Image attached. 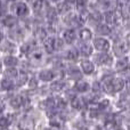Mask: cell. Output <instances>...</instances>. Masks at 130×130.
Returning a JSON list of instances; mask_svg holds the SVG:
<instances>
[{"mask_svg":"<svg viewBox=\"0 0 130 130\" xmlns=\"http://www.w3.org/2000/svg\"><path fill=\"white\" fill-rule=\"evenodd\" d=\"M10 11L16 17H25L29 15V7L23 1H14L10 5Z\"/></svg>","mask_w":130,"mask_h":130,"instance_id":"1","label":"cell"},{"mask_svg":"<svg viewBox=\"0 0 130 130\" xmlns=\"http://www.w3.org/2000/svg\"><path fill=\"white\" fill-rule=\"evenodd\" d=\"M113 50H114V54L118 57H122L129 50V42L124 39H119V40L115 41Z\"/></svg>","mask_w":130,"mask_h":130,"instance_id":"2","label":"cell"},{"mask_svg":"<svg viewBox=\"0 0 130 130\" xmlns=\"http://www.w3.org/2000/svg\"><path fill=\"white\" fill-rule=\"evenodd\" d=\"M9 104L13 108H21L22 106H26L29 104V98L25 96H21V95H15L10 98Z\"/></svg>","mask_w":130,"mask_h":130,"instance_id":"3","label":"cell"},{"mask_svg":"<svg viewBox=\"0 0 130 130\" xmlns=\"http://www.w3.org/2000/svg\"><path fill=\"white\" fill-rule=\"evenodd\" d=\"M18 24V20L16 16H14L13 14H7L5 17L1 18V25L7 29L11 30L14 27H16Z\"/></svg>","mask_w":130,"mask_h":130,"instance_id":"4","label":"cell"},{"mask_svg":"<svg viewBox=\"0 0 130 130\" xmlns=\"http://www.w3.org/2000/svg\"><path fill=\"white\" fill-rule=\"evenodd\" d=\"M16 46L13 41L10 40H2V42L0 43V52L7 53L8 55H13V53H15Z\"/></svg>","mask_w":130,"mask_h":130,"instance_id":"5","label":"cell"},{"mask_svg":"<svg viewBox=\"0 0 130 130\" xmlns=\"http://www.w3.org/2000/svg\"><path fill=\"white\" fill-rule=\"evenodd\" d=\"M94 47L99 52H107L110 49V42L104 38H96L94 41Z\"/></svg>","mask_w":130,"mask_h":130,"instance_id":"6","label":"cell"},{"mask_svg":"<svg viewBox=\"0 0 130 130\" xmlns=\"http://www.w3.org/2000/svg\"><path fill=\"white\" fill-rule=\"evenodd\" d=\"M1 63L5 65L6 67H16L18 65V58L14 55H6L4 57V59L1 61Z\"/></svg>","mask_w":130,"mask_h":130,"instance_id":"7","label":"cell"},{"mask_svg":"<svg viewBox=\"0 0 130 130\" xmlns=\"http://www.w3.org/2000/svg\"><path fill=\"white\" fill-rule=\"evenodd\" d=\"M40 107L43 108L46 112H50V111L56 110V107H55V98H53V97L46 98L45 101L40 104Z\"/></svg>","mask_w":130,"mask_h":130,"instance_id":"8","label":"cell"},{"mask_svg":"<svg viewBox=\"0 0 130 130\" xmlns=\"http://www.w3.org/2000/svg\"><path fill=\"white\" fill-rule=\"evenodd\" d=\"M29 81V75L25 71H18V75L15 79V87H22Z\"/></svg>","mask_w":130,"mask_h":130,"instance_id":"9","label":"cell"},{"mask_svg":"<svg viewBox=\"0 0 130 130\" xmlns=\"http://www.w3.org/2000/svg\"><path fill=\"white\" fill-rule=\"evenodd\" d=\"M15 88V81L9 80V79H1L0 80V89L4 91H10Z\"/></svg>","mask_w":130,"mask_h":130,"instance_id":"10","label":"cell"},{"mask_svg":"<svg viewBox=\"0 0 130 130\" xmlns=\"http://www.w3.org/2000/svg\"><path fill=\"white\" fill-rule=\"evenodd\" d=\"M9 37H10L14 41H18L24 37V31H23V29H21V27L17 25L16 27H14V29L10 30V32H9Z\"/></svg>","mask_w":130,"mask_h":130,"instance_id":"11","label":"cell"},{"mask_svg":"<svg viewBox=\"0 0 130 130\" xmlns=\"http://www.w3.org/2000/svg\"><path fill=\"white\" fill-rule=\"evenodd\" d=\"M33 127H34L33 120H31L30 118L22 119L20 124H18V129L20 130H33Z\"/></svg>","mask_w":130,"mask_h":130,"instance_id":"12","label":"cell"},{"mask_svg":"<svg viewBox=\"0 0 130 130\" xmlns=\"http://www.w3.org/2000/svg\"><path fill=\"white\" fill-rule=\"evenodd\" d=\"M17 75H18V70L16 67H7L4 71V78L9 79V80L15 81Z\"/></svg>","mask_w":130,"mask_h":130,"instance_id":"13","label":"cell"},{"mask_svg":"<svg viewBox=\"0 0 130 130\" xmlns=\"http://www.w3.org/2000/svg\"><path fill=\"white\" fill-rule=\"evenodd\" d=\"M113 59H112V56L108 55L107 53H103V54L98 55L96 57V62H98L99 64H103V65H111L113 63Z\"/></svg>","mask_w":130,"mask_h":130,"instance_id":"14","label":"cell"},{"mask_svg":"<svg viewBox=\"0 0 130 130\" xmlns=\"http://www.w3.org/2000/svg\"><path fill=\"white\" fill-rule=\"evenodd\" d=\"M55 78V72L50 70H42L39 73V79L42 81H52Z\"/></svg>","mask_w":130,"mask_h":130,"instance_id":"15","label":"cell"},{"mask_svg":"<svg viewBox=\"0 0 130 130\" xmlns=\"http://www.w3.org/2000/svg\"><path fill=\"white\" fill-rule=\"evenodd\" d=\"M43 47L47 53H49V54L53 53L55 50V38H52V37L46 38L43 40Z\"/></svg>","mask_w":130,"mask_h":130,"instance_id":"16","label":"cell"},{"mask_svg":"<svg viewBox=\"0 0 130 130\" xmlns=\"http://www.w3.org/2000/svg\"><path fill=\"white\" fill-rule=\"evenodd\" d=\"M112 88H113V91H114V92L121 91V90L124 88V81H123V79H121V78L112 79Z\"/></svg>","mask_w":130,"mask_h":130,"instance_id":"17","label":"cell"},{"mask_svg":"<svg viewBox=\"0 0 130 130\" xmlns=\"http://www.w3.org/2000/svg\"><path fill=\"white\" fill-rule=\"evenodd\" d=\"M80 66H81V70H82V72L85 74H91L95 70L94 64H92L90 61H82L80 64Z\"/></svg>","mask_w":130,"mask_h":130,"instance_id":"18","label":"cell"},{"mask_svg":"<svg viewBox=\"0 0 130 130\" xmlns=\"http://www.w3.org/2000/svg\"><path fill=\"white\" fill-rule=\"evenodd\" d=\"M64 22L66 23L67 25H73V26H78L79 22H80V20H79V17L76 15H74V14H67L66 16L64 17Z\"/></svg>","mask_w":130,"mask_h":130,"instance_id":"19","label":"cell"},{"mask_svg":"<svg viewBox=\"0 0 130 130\" xmlns=\"http://www.w3.org/2000/svg\"><path fill=\"white\" fill-rule=\"evenodd\" d=\"M130 66L129 64V59L128 58H120L119 61L115 64V67H117V71L119 72H123L126 70H128V67Z\"/></svg>","mask_w":130,"mask_h":130,"instance_id":"20","label":"cell"},{"mask_svg":"<svg viewBox=\"0 0 130 130\" xmlns=\"http://www.w3.org/2000/svg\"><path fill=\"white\" fill-rule=\"evenodd\" d=\"M85 105H86V103H85V101H83V98H81V97L75 96L71 101V106L74 108V110H82Z\"/></svg>","mask_w":130,"mask_h":130,"instance_id":"21","label":"cell"},{"mask_svg":"<svg viewBox=\"0 0 130 130\" xmlns=\"http://www.w3.org/2000/svg\"><path fill=\"white\" fill-rule=\"evenodd\" d=\"M79 52H80V54L82 55V56H89V55H91L92 53V47L90 45H88V43H82V45H80V47H79Z\"/></svg>","mask_w":130,"mask_h":130,"instance_id":"22","label":"cell"},{"mask_svg":"<svg viewBox=\"0 0 130 130\" xmlns=\"http://www.w3.org/2000/svg\"><path fill=\"white\" fill-rule=\"evenodd\" d=\"M74 88H75V91L86 92V91H88V89H89V85L83 80H79V81H76L75 87Z\"/></svg>","mask_w":130,"mask_h":130,"instance_id":"23","label":"cell"},{"mask_svg":"<svg viewBox=\"0 0 130 130\" xmlns=\"http://www.w3.org/2000/svg\"><path fill=\"white\" fill-rule=\"evenodd\" d=\"M96 32L101 36H107V34H111V30L108 27V25L106 24H98L96 26Z\"/></svg>","mask_w":130,"mask_h":130,"instance_id":"24","label":"cell"},{"mask_svg":"<svg viewBox=\"0 0 130 130\" xmlns=\"http://www.w3.org/2000/svg\"><path fill=\"white\" fill-rule=\"evenodd\" d=\"M65 86H66L65 81H63V80H57V81H55V82L52 83V86H50V89H52L53 91H61V90H63L64 88H65Z\"/></svg>","mask_w":130,"mask_h":130,"instance_id":"25","label":"cell"},{"mask_svg":"<svg viewBox=\"0 0 130 130\" xmlns=\"http://www.w3.org/2000/svg\"><path fill=\"white\" fill-rule=\"evenodd\" d=\"M102 88H103L106 92H108V94H113L114 91H113V88H112V79L111 78H105L104 79Z\"/></svg>","mask_w":130,"mask_h":130,"instance_id":"26","label":"cell"},{"mask_svg":"<svg viewBox=\"0 0 130 130\" xmlns=\"http://www.w3.org/2000/svg\"><path fill=\"white\" fill-rule=\"evenodd\" d=\"M75 38H76V36H75V32H74L73 30H67V31L64 32V40L66 41L67 43L74 42Z\"/></svg>","mask_w":130,"mask_h":130,"instance_id":"27","label":"cell"},{"mask_svg":"<svg viewBox=\"0 0 130 130\" xmlns=\"http://www.w3.org/2000/svg\"><path fill=\"white\" fill-rule=\"evenodd\" d=\"M47 20L49 22V24H54L55 22L57 21V11L53 8H49L47 11Z\"/></svg>","mask_w":130,"mask_h":130,"instance_id":"28","label":"cell"},{"mask_svg":"<svg viewBox=\"0 0 130 130\" xmlns=\"http://www.w3.org/2000/svg\"><path fill=\"white\" fill-rule=\"evenodd\" d=\"M79 37H80V39L82 41H89L90 39H91L92 34H91V32H90V30L82 29L80 32H79Z\"/></svg>","mask_w":130,"mask_h":130,"instance_id":"29","label":"cell"},{"mask_svg":"<svg viewBox=\"0 0 130 130\" xmlns=\"http://www.w3.org/2000/svg\"><path fill=\"white\" fill-rule=\"evenodd\" d=\"M34 37H36L38 40L43 41L46 39V37H47V32H46V30L42 29V27H38V29L34 31Z\"/></svg>","mask_w":130,"mask_h":130,"instance_id":"30","label":"cell"},{"mask_svg":"<svg viewBox=\"0 0 130 130\" xmlns=\"http://www.w3.org/2000/svg\"><path fill=\"white\" fill-rule=\"evenodd\" d=\"M69 75L71 79H73V80H80L81 79V73L80 71H79V69H76V67H72V69L69 70Z\"/></svg>","mask_w":130,"mask_h":130,"instance_id":"31","label":"cell"},{"mask_svg":"<svg viewBox=\"0 0 130 130\" xmlns=\"http://www.w3.org/2000/svg\"><path fill=\"white\" fill-rule=\"evenodd\" d=\"M104 20H105L106 25L114 24V14H113V11H111V10L105 11V14H104Z\"/></svg>","mask_w":130,"mask_h":130,"instance_id":"32","label":"cell"},{"mask_svg":"<svg viewBox=\"0 0 130 130\" xmlns=\"http://www.w3.org/2000/svg\"><path fill=\"white\" fill-rule=\"evenodd\" d=\"M88 18H90V20H91L95 24H98V23L102 21V15L98 13V11H94V13H90L89 14Z\"/></svg>","mask_w":130,"mask_h":130,"instance_id":"33","label":"cell"},{"mask_svg":"<svg viewBox=\"0 0 130 130\" xmlns=\"http://www.w3.org/2000/svg\"><path fill=\"white\" fill-rule=\"evenodd\" d=\"M10 122H11L10 117H0V128L6 129L10 124Z\"/></svg>","mask_w":130,"mask_h":130,"instance_id":"34","label":"cell"},{"mask_svg":"<svg viewBox=\"0 0 130 130\" xmlns=\"http://www.w3.org/2000/svg\"><path fill=\"white\" fill-rule=\"evenodd\" d=\"M79 57V52H76V49H71L66 52V58L70 61H74Z\"/></svg>","mask_w":130,"mask_h":130,"instance_id":"35","label":"cell"},{"mask_svg":"<svg viewBox=\"0 0 130 130\" xmlns=\"http://www.w3.org/2000/svg\"><path fill=\"white\" fill-rule=\"evenodd\" d=\"M70 5L67 4L66 1H63V2H59L58 6H57V9H58L59 13H66V11L70 10Z\"/></svg>","mask_w":130,"mask_h":130,"instance_id":"36","label":"cell"},{"mask_svg":"<svg viewBox=\"0 0 130 130\" xmlns=\"http://www.w3.org/2000/svg\"><path fill=\"white\" fill-rule=\"evenodd\" d=\"M32 5V9H33L36 13H38V11H40L41 9H42V6H43V0H37V1H34Z\"/></svg>","mask_w":130,"mask_h":130,"instance_id":"37","label":"cell"},{"mask_svg":"<svg viewBox=\"0 0 130 130\" xmlns=\"http://www.w3.org/2000/svg\"><path fill=\"white\" fill-rule=\"evenodd\" d=\"M108 106H110V101H108V99H103V101H101L98 104H97V107H98L99 111L106 110Z\"/></svg>","mask_w":130,"mask_h":130,"instance_id":"38","label":"cell"},{"mask_svg":"<svg viewBox=\"0 0 130 130\" xmlns=\"http://www.w3.org/2000/svg\"><path fill=\"white\" fill-rule=\"evenodd\" d=\"M27 83H29V88H30V89H36V88L38 87V80H37L36 78L29 79Z\"/></svg>","mask_w":130,"mask_h":130,"instance_id":"39","label":"cell"},{"mask_svg":"<svg viewBox=\"0 0 130 130\" xmlns=\"http://www.w3.org/2000/svg\"><path fill=\"white\" fill-rule=\"evenodd\" d=\"M92 91H94L95 95L101 94V91H102V86H101V83L95 82L94 86H92Z\"/></svg>","mask_w":130,"mask_h":130,"instance_id":"40","label":"cell"},{"mask_svg":"<svg viewBox=\"0 0 130 130\" xmlns=\"http://www.w3.org/2000/svg\"><path fill=\"white\" fill-rule=\"evenodd\" d=\"M63 47V41L61 39H55V50Z\"/></svg>","mask_w":130,"mask_h":130,"instance_id":"41","label":"cell"},{"mask_svg":"<svg viewBox=\"0 0 130 130\" xmlns=\"http://www.w3.org/2000/svg\"><path fill=\"white\" fill-rule=\"evenodd\" d=\"M66 96H67V98H70L72 101V99L75 97V92H74V91H67L66 92Z\"/></svg>","mask_w":130,"mask_h":130,"instance_id":"42","label":"cell"},{"mask_svg":"<svg viewBox=\"0 0 130 130\" xmlns=\"http://www.w3.org/2000/svg\"><path fill=\"white\" fill-rule=\"evenodd\" d=\"M2 40H4V33H2V31L0 30V43L2 42Z\"/></svg>","mask_w":130,"mask_h":130,"instance_id":"43","label":"cell"},{"mask_svg":"<svg viewBox=\"0 0 130 130\" xmlns=\"http://www.w3.org/2000/svg\"><path fill=\"white\" fill-rule=\"evenodd\" d=\"M66 2H67L69 5H72V4H75L76 0H66Z\"/></svg>","mask_w":130,"mask_h":130,"instance_id":"44","label":"cell"},{"mask_svg":"<svg viewBox=\"0 0 130 130\" xmlns=\"http://www.w3.org/2000/svg\"><path fill=\"white\" fill-rule=\"evenodd\" d=\"M2 111H4V104H2L1 102H0V113H1Z\"/></svg>","mask_w":130,"mask_h":130,"instance_id":"45","label":"cell"},{"mask_svg":"<svg viewBox=\"0 0 130 130\" xmlns=\"http://www.w3.org/2000/svg\"><path fill=\"white\" fill-rule=\"evenodd\" d=\"M127 88H128V90L130 91V79H129L128 81H127Z\"/></svg>","mask_w":130,"mask_h":130,"instance_id":"46","label":"cell"},{"mask_svg":"<svg viewBox=\"0 0 130 130\" xmlns=\"http://www.w3.org/2000/svg\"><path fill=\"white\" fill-rule=\"evenodd\" d=\"M96 130H106L105 128H103V127H97Z\"/></svg>","mask_w":130,"mask_h":130,"instance_id":"47","label":"cell"},{"mask_svg":"<svg viewBox=\"0 0 130 130\" xmlns=\"http://www.w3.org/2000/svg\"><path fill=\"white\" fill-rule=\"evenodd\" d=\"M26 1H27V2H30V4H33V2H34V1H37V0H26Z\"/></svg>","mask_w":130,"mask_h":130,"instance_id":"48","label":"cell"},{"mask_svg":"<svg viewBox=\"0 0 130 130\" xmlns=\"http://www.w3.org/2000/svg\"><path fill=\"white\" fill-rule=\"evenodd\" d=\"M2 6H4V2H2V0H0V8H1Z\"/></svg>","mask_w":130,"mask_h":130,"instance_id":"49","label":"cell"},{"mask_svg":"<svg viewBox=\"0 0 130 130\" xmlns=\"http://www.w3.org/2000/svg\"><path fill=\"white\" fill-rule=\"evenodd\" d=\"M1 67H2V63H1V61H0V72H1Z\"/></svg>","mask_w":130,"mask_h":130,"instance_id":"50","label":"cell"},{"mask_svg":"<svg viewBox=\"0 0 130 130\" xmlns=\"http://www.w3.org/2000/svg\"><path fill=\"white\" fill-rule=\"evenodd\" d=\"M43 130H54V129H49V128H46V129H43Z\"/></svg>","mask_w":130,"mask_h":130,"instance_id":"51","label":"cell"},{"mask_svg":"<svg viewBox=\"0 0 130 130\" xmlns=\"http://www.w3.org/2000/svg\"><path fill=\"white\" fill-rule=\"evenodd\" d=\"M53 1H56V2H58V1H61V0H53Z\"/></svg>","mask_w":130,"mask_h":130,"instance_id":"52","label":"cell"},{"mask_svg":"<svg viewBox=\"0 0 130 130\" xmlns=\"http://www.w3.org/2000/svg\"><path fill=\"white\" fill-rule=\"evenodd\" d=\"M8 1H13L14 2V1H17V0H8Z\"/></svg>","mask_w":130,"mask_h":130,"instance_id":"53","label":"cell"},{"mask_svg":"<svg viewBox=\"0 0 130 130\" xmlns=\"http://www.w3.org/2000/svg\"><path fill=\"white\" fill-rule=\"evenodd\" d=\"M129 13H130V7H129Z\"/></svg>","mask_w":130,"mask_h":130,"instance_id":"54","label":"cell"},{"mask_svg":"<svg viewBox=\"0 0 130 130\" xmlns=\"http://www.w3.org/2000/svg\"><path fill=\"white\" fill-rule=\"evenodd\" d=\"M0 24H1V20H0Z\"/></svg>","mask_w":130,"mask_h":130,"instance_id":"55","label":"cell"}]
</instances>
